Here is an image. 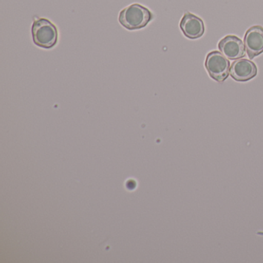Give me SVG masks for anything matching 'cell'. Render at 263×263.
I'll list each match as a JSON object with an SVG mask.
<instances>
[{
    "label": "cell",
    "mask_w": 263,
    "mask_h": 263,
    "mask_svg": "<svg viewBox=\"0 0 263 263\" xmlns=\"http://www.w3.org/2000/svg\"><path fill=\"white\" fill-rule=\"evenodd\" d=\"M258 73L256 65L250 60L239 59L231 66L230 75L235 81L246 82L255 78Z\"/></svg>",
    "instance_id": "8992f818"
},
{
    "label": "cell",
    "mask_w": 263,
    "mask_h": 263,
    "mask_svg": "<svg viewBox=\"0 0 263 263\" xmlns=\"http://www.w3.org/2000/svg\"><path fill=\"white\" fill-rule=\"evenodd\" d=\"M180 28L186 37L191 40L198 39L204 33L202 20L191 13H186L180 23Z\"/></svg>",
    "instance_id": "52a82bcc"
},
{
    "label": "cell",
    "mask_w": 263,
    "mask_h": 263,
    "mask_svg": "<svg viewBox=\"0 0 263 263\" xmlns=\"http://www.w3.org/2000/svg\"><path fill=\"white\" fill-rule=\"evenodd\" d=\"M204 66L209 76L217 82H223L229 77L230 62L221 52L212 51L209 53L206 58Z\"/></svg>",
    "instance_id": "3957f363"
},
{
    "label": "cell",
    "mask_w": 263,
    "mask_h": 263,
    "mask_svg": "<svg viewBox=\"0 0 263 263\" xmlns=\"http://www.w3.org/2000/svg\"><path fill=\"white\" fill-rule=\"evenodd\" d=\"M244 44L248 56L251 60L263 53V27L253 26L245 35Z\"/></svg>",
    "instance_id": "277c9868"
},
{
    "label": "cell",
    "mask_w": 263,
    "mask_h": 263,
    "mask_svg": "<svg viewBox=\"0 0 263 263\" xmlns=\"http://www.w3.org/2000/svg\"><path fill=\"white\" fill-rule=\"evenodd\" d=\"M153 18V13L148 9L134 4L120 12L119 23L127 30H136L144 28Z\"/></svg>",
    "instance_id": "6da1fadb"
},
{
    "label": "cell",
    "mask_w": 263,
    "mask_h": 263,
    "mask_svg": "<svg viewBox=\"0 0 263 263\" xmlns=\"http://www.w3.org/2000/svg\"><path fill=\"white\" fill-rule=\"evenodd\" d=\"M31 31L33 42L41 48L51 49L58 44V28L49 20L45 18L35 19Z\"/></svg>",
    "instance_id": "7a4b0ae2"
},
{
    "label": "cell",
    "mask_w": 263,
    "mask_h": 263,
    "mask_svg": "<svg viewBox=\"0 0 263 263\" xmlns=\"http://www.w3.org/2000/svg\"><path fill=\"white\" fill-rule=\"evenodd\" d=\"M218 49L226 58L235 61L246 56V47L242 41L232 35L223 38L218 43Z\"/></svg>",
    "instance_id": "5b68a950"
}]
</instances>
